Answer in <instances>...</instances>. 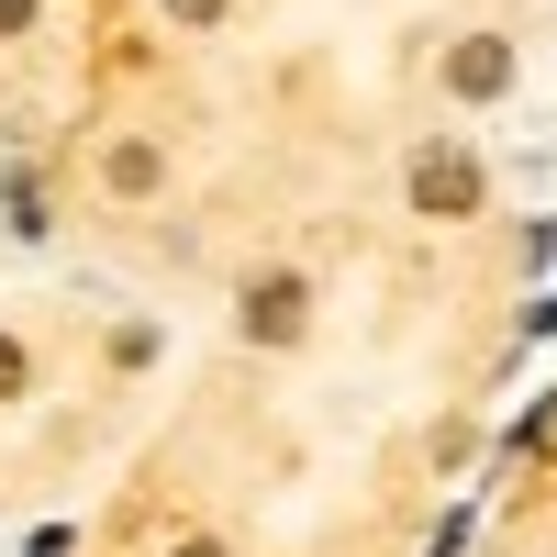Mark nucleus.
<instances>
[{
    "label": "nucleus",
    "mask_w": 557,
    "mask_h": 557,
    "mask_svg": "<svg viewBox=\"0 0 557 557\" xmlns=\"http://www.w3.org/2000/svg\"><path fill=\"white\" fill-rule=\"evenodd\" d=\"M235 323H246V346H301L312 335V278L301 268H257L246 301H235Z\"/></svg>",
    "instance_id": "f257e3e1"
},
{
    "label": "nucleus",
    "mask_w": 557,
    "mask_h": 557,
    "mask_svg": "<svg viewBox=\"0 0 557 557\" xmlns=\"http://www.w3.org/2000/svg\"><path fill=\"white\" fill-rule=\"evenodd\" d=\"M480 201H491V168L469 146H424V157H412V212H424V223H457Z\"/></svg>",
    "instance_id": "f03ea898"
},
{
    "label": "nucleus",
    "mask_w": 557,
    "mask_h": 557,
    "mask_svg": "<svg viewBox=\"0 0 557 557\" xmlns=\"http://www.w3.org/2000/svg\"><path fill=\"white\" fill-rule=\"evenodd\" d=\"M446 89L457 101H502V89H513V45L502 34H457L446 45Z\"/></svg>",
    "instance_id": "7ed1b4c3"
},
{
    "label": "nucleus",
    "mask_w": 557,
    "mask_h": 557,
    "mask_svg": "<svg viewBox=\"0 0 557 557\" xmlns=\"http://www.w3.org/2000/svg\"><path fill=\"white\" fill-rule=\"evenodd\" d=\"M101 190H112V201H157V190H168V157H157V146H134V134H123V146L101 157Z\"/></svg>",
    "instance_id": "20e7f679"
},
{
    "label": "nucleus",
    "mask_w": 557,
    "mask_h": 557,
    "mask_svg": "<svg viewBox=\"0 0 557 557\" xmlns=\"http://www.w3.org/2000/svg\"><path fill=\"white\" fill-rule=\"evenodd\" d=\"M23 391H34V357H23L12 335H0V401H23Z\"/></svg>",
    "instance_id": "39448f33"
},
{
    "label": "nucleus",
    "mask_w": 557,
    "mask_h": 557,
    "mask_svg": "<svg viewBox=\"0 0 557 557\" xmlns=\"http://www.w3.org/2000/svg\"><path fill=\"white\" fill-rule=\"evenodd\" d=\"M45 23V0H0V34H34Z\"/></svg>",
    "instance_id": "423d86ee"
},
{
    "label": "nucleus",
    "mask_w": 557,
    "mask_h": 557,
    "mask_svg": "<svg viewBox=\"0 0 557 557\" xmlns=\"http://www.w3.org/2000/svg\"><path fill=\"white\" fill-rule=\"evenodd\" d=\"M178 557H223V546H212V535H190V546H178Z\"/></svg>",
    "instance_id": "0eeeda50"
}]
</instances>
